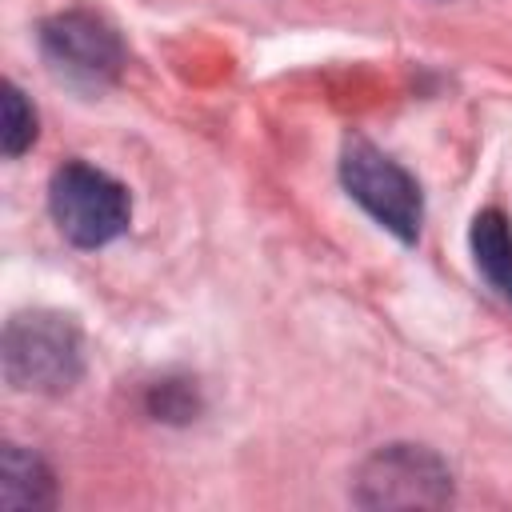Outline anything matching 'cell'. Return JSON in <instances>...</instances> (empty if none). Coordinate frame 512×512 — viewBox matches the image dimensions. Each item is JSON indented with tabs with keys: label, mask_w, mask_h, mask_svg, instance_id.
<instances>
[{
	"label": "cell",
	"mask_w": 512,
	"mask_h": 512,
	"mask_svg": "<svg viewBox=\"0 0 512 512\" xmlns=\"http://www.w3.org/2000/svg\"><path fill=\"white\" fill-rule=\"evenodd\" d=\"M4 380L20 392H68L84 372L80 328L64 312H20L4 324Z\"/></svg>",
	"instance_id": "6da1fadb"
},
{
	"label": "cell",
	"mask_w": 512,
	"mask_h": 512,
	"mask_svg": "<svg viewBox=\"0 0 512 512\" xmlns=\"http://www.w3.org/2000/svg\"><path fill=\"white\" fill-rule=\"evenodd\" d=\"M48 208L64 240H72L76 248H104L132 220L128 188L84 160H68L52 172Z\"/></svg>",
	"instance_id": "7a4b0ae2"
},
{
	"label": "cell",
	"mask_w": 512,
	"mask_h": 512,
	"mask_svg": "<svg viewBox=\"0 0 512 512\" xmlns=\"http://www.w3.org/2000/svg\"><path fill=\"white\" fill-rule=\"evenodd\" d=\"M340 180L348 188V196L376 220L384 224L396 240L412 244L420 236V220H424V196L420 184L412 180L408 168H400L388 152H380L368 140H348L340 152Z\"/></svg>",
	"instance_id": "3957f363"
},
{
	"label": "cell",
	"mask_w": 512,
	"mask_h": 512,
	"mask_svg": "<svg viewBox=\"0 0 512 512\" xmlns=\"http://www.w3.org/2000/svg\"><path fill=\"white\" fill-rule=\"evenodd\" d=\"M356 500L364 508H440L452 500V476L436 452L388 444L360 464Z\"/></svg>",
	"instance_id": "277c9868"
},
{
	"label": "cell",
	"mask_w": 512,
	"mask_h": 512,
	"mask_svg": "<svg viewBox=\"0 0 512 512\" xmlns=\"http://www.w3.org/2000/svg\"><path fill=\"white\" fill-rule=\"evenodd\" d=\"M40 48H44V60L52 64V72L80 88L108 84L124 64L120 36L92 12H60V16L44 20Z\"/></svg>",
	"instance_id": "5b68a950"
},
{
	"label": "cell",
	"mask_w": 512,
	"mask_h": 512,
	"mask_svg": "<svg viewBox=\"0 0 512 512\" xmlns=\"http://www.w3.org/2000/svg\"><path fill=\"white\" fill-rule=\"evenodd\" d=\"M472 260L480 268V276L512 304V228L508 216L500 208H484L472 220Z\"/></svg>",
	"instance_id": "8992f818"
},
{
	"label": "cell",
	"mask_w": 512,
	"mask_h": 512,
	"mask_svg": "<svg viewBox=\"0 0 512 512\" xmlns=\"http://www.w3.org/2000/svg\"><path fill=\"white\" fill-rule=\"evenodd\" d=\"M0 504L4 508H48L52 504V472L36 452L20 444H4L0 452Z\"/></svg>",
	"instance_id": "52a82bcc"
},
{
	"label": "cell",
	"mask_w": 512,
	"mask_h": 512,
	"mask_svg": "<svg viewBox=\"0 0 512 512\" xmlns=\"http://www.w3.org/2000/svg\"><path fill=\"white\" fill-rule=\"evenodd\" d=\"M0 104H4V128H0L4 156H20L36 140V112H32V104L24 100V92L16 84H4Z\"/></svg>",
	"instance_id": "ba28073f"
}]
</instances>
